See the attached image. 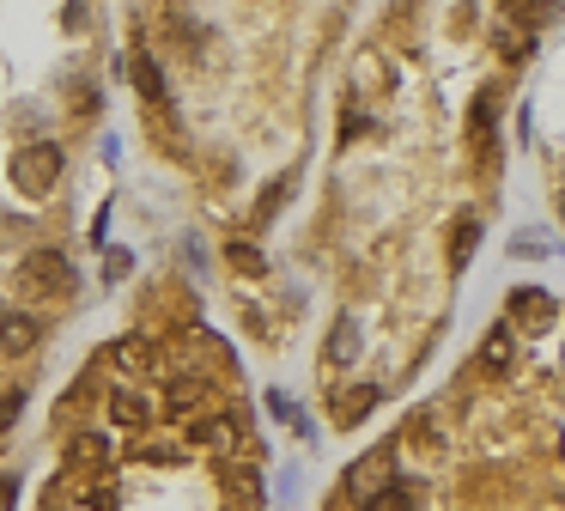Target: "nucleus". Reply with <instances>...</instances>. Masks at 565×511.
<instances>
[{"label": "nucleus", "mask_w": 565, "mask_h": 511, "mask_svg": "<svg viewBox=\"0 0 565 511\" xmlns=\"http://www.w3.org/2000/svg\"><path fill=\"white\" fill-rule=\"evenodd\" d=\"M134 92H140L152 110H171V86H165V73H158L152 55H134Z\"/></svg>", "instance_id": "423d86ee"}, {"label": "nucleus", "mask_w": 565, "mask_h": 511, "mask_svg": "<svg viewBox=\"0 0 565 511\" xmlns=\"http://www.w3.org/2000/svg\"><path fill=\"white\" fill-rule=\"evenodd\" d=\"M371 408H377V384H359V390H347V402H341V414H335V420H341V426H359Z\"/></svg>", "instance_id": "9b49d317"}, {"label": "nucleus", "mask_w": 565, "mask_h": 511, "mask_svg": "<svg viewBox=\"0 0 565 511\" xmlns=\"http://www.w3.org/2000/svg\"><path fill=\"white\" fill-rule=\"evenodd\" d=\"M79 469H98L104 463V438H73V451H67Z\"/></svg>", "instance_id": "4468645a"}, {"label": "nucleus", "mask_w": 565, "mask_h": 511, "mask_svg": "<svg viewBox=\"0 0 565 511\" xmlns=\"http://www.w3.org/2000/svg\"><path fill=\"white\" fill-rule=\"evenodd\" d=\"M19 408H25V390H7V396H0V432L19 420Z\"/></svg>", "instance_id": "dca6fc26"}, {"label": "nucleus", "mask_w": 565, "mask_h": 511, "mask_svg": "<svg viewBox=\"0 0 565 511\" xmlns=\"http://www.w3.org/2000/svg\"><path fill=\"white\" fill-rule=\"evenodd\" d=\"M511 353H517V341H511V323H499L487 341H480V359H487V372H511Z\"/></svg>", "instance_id": "1a4fd4ad"}, {"label": "nucleus", "mask_w": 565, "mask_h": 511, "mask_svg": "<svg viewBox=\"0 0 565 511\" xmlns=\"http://www.w3.org/2000/svg\"><path fill=\"white\" fill-rule=\"evenodd\" d=\"M553 323V299L541 286H517L511 292V329H529V335H541Z\"/></svg>", "instance_id": "39448f33"}, {"label": "nucleus", "mask_w": 565, "mask_h": 511, "mask_svg": "<svg viewBox=\"0 0 565 511\" xmlns=\"http://www.w3.org/2000/svg\"><path fill=\"white\" fill-rule=\"evenodd\" d=\"M225 262H231L237 274H250V280H262V274H268V256H262L256 244H244V238H231V244H225Z\"/></svg>", "instance_id": "9d476101"}, {"label": "nucleus", "mask_w": 565, "mask_h": 511, "mask_svg": "<svg viewBox=\"0 0 565 511\" xmlns=\"http://www.w3.org/2000/svg\"><path fill=\"white\" fill-rule=\"evenodd\" d=\"M43 341V317L37 311H0V359H25Z\"/></svg>", "instance_id": "20e7f679"}, {"label": "nucleus", "mask_w": 565, "mask_h": 511, "mask_svg": "<svg viewBox=\"0 0 565 511\" xmlns=\"http://www.w3.org/2000/svg\"><path fill=\"white\" fill-rule=\"evenodd\" d=\"M110 414H116L122 426H146V414H152V408H146V396H134V390H116V396H110Z\"/></svg>", "instance_id": "f8f14e48"}, {"label": "nucleus", "mask_w": 565, "mask_h": 511, "mask_svg": "<svg viewBox=\"0 0 565 511\" xmlns=\"http://www.w3.org/2000/svg\"><path fill=\"white\" fill-rule=\"evenodd\" d=\"M322 359H329V372H341V365L359 359V317H335V335H329V347H322Z\"/></svg>", "instance_id": "0eeeda50"}, {"label": "nucleus", "mask_w": 565, "mask_h": 511, "mask_svg": "<svg viewBox=\"0 0 565 511\" xmlns=\"http://www.w3.org/2000/svg\"><path fill=\"white\" fill-rule=\"evenodd\" d=\"M61 146L55 140H37V146H19L13 153V183L25 189V195H49L55 183H61Z\"/></svg>", "instance_id": "f257e3e1"}, {"label": "nucleus", "mask_w": 565, "mask_h": 511, "mask_svg": "<svg viewBox=\"0 0 565 511\" xmlns=\"http://www.w3.org/2000/svg\"><path fill=\"white\" fill-rule=\"evenodd\" d=\"M292 195V177H274L268 189H262V201H256V226H268V219H274V207Z\"/></svg>", "instance_id": "ddd939ff"}, {"label": "nucleus", "mask_w": 565, "mask_h": 511, "mask_svg": "<svg viewBox=\"0 0 565 511\" xmlns=\"http://www.w3.org/2000/svg\"><path fill=\"white\" fill-rule=\"evenodd\" d=\"M389 475H395V445H377V451H365V457L347 469V493L365 505V499H377V493L389 487Z\"/></svg>", "instance_id": "7ed1b4c3"}, {"label": "nucleus", "mask_w": 565, "mask_h": 511, "mask_svg": "<svg viewBox=\"0 0 565 511\" xmlns=\"http://www.w3.org/2000/svg\"><path fill=\"white\" fill-rule=\"evenodd\" d=\"M19 286H25V292H37V299H67V292L79 286V274L67 268V256H61V250H31V256H25V268H19Z\"/></svg>", "instance_id": "f03ea898"}, {"label": "nucleus", "mask_w": 565, "mask_h": 511, "mask_svg": "<svg viewBox=\"0 0 565 511\" xmlns=\"http://www.w3.org/2000/svg\"><path fill=\"white\" fill-rule=\"evenodd\" d=\"M480 244V213H456V232H450V268H468Z\"/></svg>", "instance_id": "6e6552de"}, {"label": "nucleus", "mask_w": 565, "mask_h": 511, "mask_svg": "<svg viewBox=\"0 0 565 511\" xmlns=\"http://www.w3.org/2000/svg\"><path fill=\"white\" fill-rule=\"evenodd\" d=\"M365 511H414V499L401 493V487H383L377 499H365Z\"/></svg>", "instance_id": "2eb2a0df"}]
</instances>
